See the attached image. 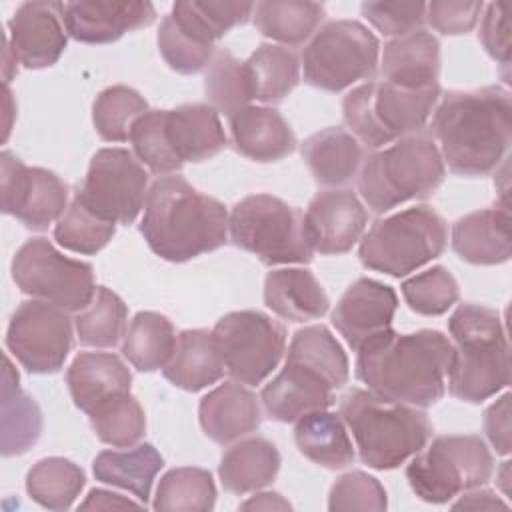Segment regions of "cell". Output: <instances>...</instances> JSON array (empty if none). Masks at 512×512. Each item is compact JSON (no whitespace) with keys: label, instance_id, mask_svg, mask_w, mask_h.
Returning <instances> with one entry per match:
<instances>
[{"label":"cell","instance_id":"obj_9","mask_svg":"<svg viewBox=\"0 0 512 512\" xmlns=\"http://www.w3.org/2000/svg\"><path fill=\"white\" fill-rule=\"evenodd\" d=\"M232 242L262 264H308L312 246L304 214L272 194H252L234 204L228 216Z\"/></svg>","mask_w":512,"mask_h":512},{"label":"cell","instance_id":"obj_32","mask_svg":"<svg viewBox=\"0 0 512 512\" xmlns=\"http://www.w3.org/2000/svg\"><path fill=\"white\" fill-rule=\"evenodd\" d=\"M280 470L278 448L260 436L232 444L220 458L218 476L226 492L246 494L268 486Z\"/></svg>","mask_w":512,"mask_h":512},{"label":"cell","instance_id":"obj_39","mask_svg":"<svg viewBox=\"0 0 512 512\" xmlns=\"http://www.w3.org/2000/svg\"><path fill=\"white\" fill-rule=\"evenodd\" d=\"M244 66L254 100L266 104L280 102L300 80V60L286 46L260 44Z\"/></svg>","mask_w":512,"mask_h":512},{"label":"cell","instance_id":"obj_29","mask_svg":"<svg viewBox=\"0 0 512 512\" xmlns=\"http://www.w3.org/2000/svg\"><path fill=\"white\" fill-rule=\"evenodd\" d=\"M302 158L320 186L336 188L358 176L364 148L348 130L330 126L304 140Z\"/></svg>","mask_w":512,"mask_h":512},{"label":"cell","instance_id":"obj_56","mask_svg":"<svg viewBox=\"0 0 512 512\" xmlns=\"http://www.w3.org/2000/svg\"><path fill=\"white\" fill-rule=\"evenodd\" d=\"M452 508L454 510H460V508H468V510H496V508H502V510H506L508 504L502 502L490 490H476L474 488V492L464 494L456 504H452Z\"/></svg>","mask_w":512,"mask_h":512},{"label":"cell","instance_id":"obj_57","mask_svg":"<svg viewBox=\"0 0 512 512\" xmlns=\"http://www.w3.org/2000/svg\"><path fill=\"white\" fill-rule=\"evenodd\" d=\"M290 502L278 492H260L240 504V510H290Z\"/></svg>","mask_w":512,"mask_h":512},{"label":"cell","instance_id":"obj_33","mask_svg":"<svg viewBox=\"0 0 512 512\" xmlns=\"http://www.w3.org/2000/svg\"><path fill=\"white\" fill-rule=\"evenodd\" d=\"M294 442L302 456L328 470H340L354 462V448L340 414L316 410L294 426Z\"/></svg>","mask_w":512,"mask_h":512},{"label":"cell","instance_id":"obj_41","mask_svg":"<svg viewBox=\"0 0 512 512\" xmlns=\"http://www.w3.org/2000/svg\"><path fill=\"white\" fill-rule=\"evenodd\" d=\"M216 502V486L212 474L204 468L184 466L168 470L156 488L154 510L176 512H208Z\"/></svg>","mask_w":512,"mask_h":512},{"label":"cell","instance_id":"obj_53","mask_svg":"<svg viewBox=\"0 0 512 512\" xmlns=\"http://www.w3.org/2000/svg\"><path fill=\"white\" fill-rule=\"evenodd\" d=\"M478 38L488 52L498 64L508 68L510 64V28H508V16L504 4H488L486 12L480 22V32Z\"/></svg>","mask_w":512,"mask_h":512},{"label":"cell","instance_id":"obj_22","mask_svg":"<svg viewBox=\"0 0 512 512\" xmlns=\"http://www.w3.org/2000/svg\"><path fill=\"white\" fill-rule=\"evenodd\" d=\"M262 404L268 418L296 422L310 412L328 410L334 404V388L308 368L286 362L264 386Z\"/></svg>","mask_w":512,"mask_h":512},{"label":"cell","instance_id":"obj_52","mask_svg":"<svg viewBox=\"0 0 512 512\" xmlns=\"http://www.w3.org/2000/svg\"><path fill=\"white\" fill-rule=\"evenodd\" d=\"M192 14L200 20V24L220 40L234 26L246 24L254 12L252 2H212V0H190L188 2Z\"/></svg>","mask_w":512,"mask_h":512},{"label":"cell","instance_id":"obj_24","mask_svg":"<svg viewBox=\"0 0 512 512\" xmlns=\"http://www.w3.org/2000/svg\"><path fill=\"white\" fill-rule=\"evenodd\" d=\"M232 144L256 162H276L296 150V136L284 116L270 106H248L230 116Z\"/></svg>","mask_w":512,"mask_h":512},{"label":"cell","instance_id":"obj_46","mask_svg":"<svg viewBox=\"0 0 512 512\" xmlns=\"http://www.w3.org/2000/svg\"><path fill=\"white\" fill-rule=\"evenodd\" d=\"M116 224L100 218L88 210L78 198H72L66 212L54 226L56 242L78 254H96L100 252L114 236Z\"/></svg>","mask_w":512,"mask_h":512},{"label":"cell","instance_id":"obj_15","mask_svg":"<svg viewBox=\"0 0 512 512\" xmlns=\"http://www.w3.org/2000/svg\"><path fill=\"white\" fill-rule=\"evenodd\" d=\"M6 346L28 372H58L72 348L68 312L36 298L22 302L10 318Z\"/></svg>","mask_w":512,"mask_h":512},{"label":"cell","instance_id":"obj_50","mask_svg":"<svg viewBox=\"0 0 512 512\" xmlns=\"http://www.w3.org/2000/svg\"><path fill=\"white\" fill-rule=\"evenodd\" d=\"M362 16L384 36H406L422 30L426 22L424 2H362Z\"/></svg>","mask_w":512,"mask_h":512},{"label":"cell","instance_id":"obj_27","mask_svg":"<svg viewBox=\"0 0 512 512\" xmlns=\"http://www.w3.org/2000/svg\"><path fill=\"white\" fill-rule=\"evenodd\" d=\"M440 42L424 30L390 40L382 52V78L398 88L422 90L438 84Z\"/></svg>","mask_w":512,"mask_h":512},{"label":"cell","instance_id":"obj_20","mask_svg":"<svg viewBox=\"0 0 512 512\" xmlns=\"http://www.w3.org/2000/svg\"><path fill=\"white\" fill-rule=\"evenodd\" d=\"M62 20L68 36L84 44L116 42L130 30L146 28L156 20L150 2H62Z\"/></svg>","mask_w":512,"mask_h":512},{"label":"cell","instance_id":"obj_51","mask_svg":"<svg viewBox=\"0 0 512 512\" xmlns=\"http://www.w3.org/2000/svg\"><path fill=\"white\" fill-rule=\"evenodd\" d=\"M482 8L478 0H434L426 4L424 20L440 34H466L478 24Z\"/></svg>","mask_w":512,"mask_h":512},{"label":"cell","instance_id":"obj_25","mask_svg":"<svg viewBox=\"0 0 512 512\" xmlns=\"http://www.w3.org/2000/svg\"><path fill=\"white\" fill-rule=\"evenodd\" d=\"M216 38L192 14L188 2H176L158 30V50L178 74H198L212 56Z\"/></svg>","mask_w":512,"mask_h":512},{"label":"cell","instance_id":"obj_10","mask_svg":"<svg viewBox=\"0 0 512 512\" xmlns=\"http://www.w3.org/2000/svg\"><path fill=\"white\" fill-rule=\"evenodd\" d=\"M494 470L486 442L474 434L438 436L406 466V478L418 498L444 504L462 490L484 486Z\"/></svg>","mask_w":512,"mask_h":512},{"label":"cell","instance_id":"obj_14","mask_svg":"<svg viewBox=\"0 0 512 512\" xmlns=\"http://www.w3.org/2000/svg\"><path fill=\"white\" fill-rule=\"evenodd\" d=\"M148 172L126 148L98 150L74 198L104 220L132 224L144 208Z\"/></svg>","mask_w":512,"mask_h":512},{"label":"cell","instance_id":"obj_3","mask_svg":"<svg viewBox=\"0 0 512 512\" xmlns=\"http://www.w3.org/2000/svg\"><path fill=\"white\" fill-rule=\"evenodd\" d=\"M140 234L162 260L188 262L228 242V212L182 176H160L148 188Z\"/></svg>","mask_w":512,"mask_h":512},{"label":"cell","instance_id":"obj_37","mask_svg":"<svg viewBox=\"0 0 512 512\" xmlns=\"http://www.w3.org/2000/svg\"><path fill=\"white\" fill-rule=\"evenodd\" d=\"M286 362L308 368L310 372L326 380L334 390L342 388L350 376L348 356L344 348L322 324L304 326L294 332L288 346Z\"/></svg>","mask_w":512,"mask_h":512},{"label":"cell","instance_id":"obj_38","mask_svg":"<svg viewBox=\"0 0 512 512\" xmlns=\"http://www.w3.org/2000/svg\"><path fill=\"white\" fill-rule=\"evenodd\" d=\"M176 346L172 322L158 312H138L124 334L122 354L140 372L164 368Z\"/></svg>","mask_w":512,"mask_h":512},{"label":"cell","instance_id":"obj_12","mask_svg":"<svg viewBox=\"0 0 512 512\" xmlns=\"http://www.w3.org/2000/svg\"><path fill=\"white\" fill-rule=\"evenodd\" d=\"M12 278L24 294L66 312L84 310L96 292L92 264L60 254L46 238H30L18 248Z\"/></svg>","mask_w":512,"mask_h":512},{"label":"cell","instance_id":"obj_28","mask_svg":"<svg viewBox=\"0 0 512 512\" xmlns=\"http://www.w3.org/2000/svg\"><path fill=\"white\" fill-rule=\"evenodd\" d=\"M70 396L82 412H92L110 396L130 392L132 374L112 352H80L66 370Z\"/></svg>","mask_w":512,"mask_h":512},{"label":"cell","instance_id":"obj_35","mask_svg":"<svg viewBox=\"0 0 512 512\" xmlns=\"http://www.w3.org/2000/svg\"><path fill=\"white\" fill-rule=\"evenodd\" d=\"M18 382L20 376L6 356L2 378V456L6 458L24 454L42 434V412Z\"/></svg>","mask_w":512,"mask_h":512},{"label":"cell","instance_id":"obj_34","mask_svg":"<svg viewBox=\"0 0 512 512\" xmlns=\"http://www.w3.org/2000/svg\"><path fill=\"white\" fill-rule=\"evenodd\" d=\"M164 466L160 452L152 444H138L130 450H102L94 458L96 480L130 490L142 506L150 500L156 474Z\"/></svg>","mask_w":512,"mask_h":512},{"label":"cell","instance_id":"obj_6","mask_svg":"<svg viewBox=\"0 0 512 512\" xmlns=\"http://www.w3.org/2000/svg\"><path fill=\"white\" fill-rule=\"evenodd\" d=\"M444 174L438 144L430 134L416 132L368 154L360 166L358 190L372 212L384 214L402 202L428 198Z\"/></svg>","mask_w":512,"mask_h":512},{"label":"cell","instance_id":"obj_13","mask_svg":"<svg viewBox=\"0 0 512 512\" xmlns=\"http://www.w3.org/2000/svg\"><path fill=\"white\" fill-rule=\"evenodd\" d=\"M224 370L240 384L264 382L282 360L286 330L260 310L224 314L212 330Z\"/></svg>","mask_w":512,"mask_h":512},{"label":"cell","instance_id":"obj_23","mask_svg":"<svg viewBox=\"0 0 512 512\" xmlns=\"http://www.w3.org/2000/svg\"><path fill=\"white\" fill-rule=\"evenodd\" d=\"M198 418L212 442L230 444L254 432L262 422V412L252 390L240 382H224L200 400Z\"/></svg>","mask_w":512,"mask_h":512},{"label":"cell","instance_id":"obj_4","mask_svg":"<svg viewBox=\"0 0 512 512\" xmlns=\"http://www.w3.org/2000/svg\"><path fill=\"white\" fill-rule=\"evenodd\" d=\"M454 338L448 364V390L454 398L478 404L510 382L508 338L500 314L480 304H460L448 320Z\"/></svg>","mask_w":512,"mask_h":512},{"label":"cell","instance_id":"obj_1","mask_svg":"<svg viewBox=\"0 0 512 512\" xmlns=\"http://www.w3.org/2000/svg\"><path fill=\"white\" fill-rule=\"evenodd\" d=\"M430 136L450 172L486 176L506 158L512 136L510 92L502 86L450 90L432 114Z\"/></svg>","mask_w":512,"mask_h":512},{"label":"cell","instance_id":"obj_19","mask_svg":"<svg viewBox=\"0 0 512 512\" xmlns=\"http://www.w3.org/2000/svg\"><path fill=\"white\" fill-rule=\"evenodd\" d=\"M398 296L392 286L372 278H358L332 310V324L352 350L392 328Z\"/></svg>","mask_w":512,"mask_h":512},{"label":"cell","instance_id":"obj_2","mask_svg":"<svg viewBox=\"0 0 512 512\" xmlns=\"http://www.w3.org/2000/svg\"><path fill=\"white\" fill-rule=\"evenodd\" d=\"M452 346L438 330L398 334L390 328L356 350V378L376 396L428 408L446 392Z\"/></svg>","mask_w":512,"mask_h":512},{"label":"cell","instance_id":"obj_43","mask_svg":"<svg viewBox=\"0 0 512 512\" xmlns=\"http://www.w3.org/2000/svg\"><path fill=\"white\" fill-rule=\"evenodd\" d=\"M204 92L210 106L228 118L248 108L254 100L244 62H240L232 52L224 48L214 52L208 64L204 76Z\"/></svg>","mask_w":512,"mask_h":512},{"label":"cell","instance_id":"obj_47","mask_svg":"<svg viewBox=\"0 0 512 512\" xmlns=\"http://www.w3.org/2000/svg\"><path fill=\"white\" fill-rule=\"evenodd\" d=\"M134 156L140 164H146L150 172L158 176L172 174L184 164L176 158L166 136V110H148L144 112L130 130Z\"/></svg>","mask_w":512,"mask_h":512},{"label":"cell","instance_id":"obj_11","mask_svg":"<svg viewBox=\"0 0 512 512\" xmlns=\"http://www.w3.org/2000/svg\"><path fill=\"white\" fill-rule=\"evenodd\" d=\"M380 44L358 20H332L314 32L302 50L304 80L326 92H342L370 80L378 68Z\"/></svg>","mask_w":512,"mask_h":512},{"label":"cell","instance_id":"obj_54","mask_svg":"<svg viewBox=\"0 0 512 512\" xmlns=\"http://www.w3.org/2000/svg\"><path fill=\"white\" fill-rule=\"evenodd\" d=\"M510 398L506 392L484 412V430L498 454L510 452Z\"/></svg>","mask_w":512,"mask_h":512},{"label":"cell","instance_id":"obj_7","mask_svg":"<svg viewBox=\"0 0 512 512\" xmlns=\"http://www.w3.org/2000/svg\"><path fill=\"white\" fill-rule=\"evenodd\" d=\"M440 98V84L422 90L368 80L342 98V116L350 134L370 150L422 132Z\"/></svg>","mask_w":512,"mask_h":512},{"label":"cell","instance_id":"obj_44","mask_svg":"<svg viewBox=\"0 0 512 512\" xmlns=\"http://www.w3.org/2000/svg\"><path fill=\"white\" fill-rule=\"evenodd\" d=\"M88 416L98 440L104 444L130 448L144 438L146 416L130 392L106 398Z\"/></svg>","mask_w":512,"mask_h":512},{"label":"cell","instance_id":"obj_17","mask_svg":"<svg viewBox=\"0 0 512 512\" xmlns=\"http://www.w3.org/2000/svg\"><path fill=\"white\" fill-rule=\"evenodd\" d=\"M6 46L30 70L56 64L66 48L62 2H24L8 22Z\"/></svg>","mask_w":512,"mask_h":512},{"label":"cell","instance_id":"obj_45","mask_svg":"<svg viewBox=\"0 0 512 512\" xmlns=\"http://www.w3.org/2000/svg\"><path fill=\"white\" fill-rule=\"evenodd\" d=\"M148 112V102L130 86L116 84L102 90L92 106V122L106 142H126L132 124Z\"/></svg>","mask_w":512,"mask_h":512},{"label":"cell","instance_id":"obj_40","mask_svg":"<svg viewBox=\"0 0 512 512\" xmlns=\"http://www.w3.org/2000/svg\"><path fill=\"white\" fill-rule=\"evenodd\" d=\"M84 484V470L60 456L38 460L26 476L30 498L48 510H68L80 496Z\"/></svg>","mask_w":512,"mask_h":512},{"label":"cell","instance_id":"obj_18","mask_svg":"<svg viewBox=\"0 0 512 512\" xmlns=\"http://www.w3.org/2000/svg\"><path fill=\"white\" fill-rule=\"evenodd\" d=\"M366 222L368 212L352 190H322L304 212L308 242L326 256L348 252L362 238Z\"/></svg>","mask_w":512,"mask_h":512},{"label":"cell","instance_id":"obj_8","mask_svg":"<svg viewBox=\"0 0 512 512\" xmlns=\"http://www.w3.org/2000/svg\"><path fill=\"white\" fill-rule=\"evenodd\" d=\"M446 244V220L420 204L376 220L360 240L358 258L368 270L402 278L438 258Z\"/></svg>","mask_w":512,"mask_h":512},{"label":"cell","instance_id":"obj_42","mask_svg":"<svg viewBox=\"0 0 512 512\" xmlns=\"http://www.w3.org/2000/svg\"><path fill=\"white\" fill-rule=\"evenodd\" d=\"M128 308L124 300L106 286H98L92 302L74 318L76 334L84 346L112 348L126 334Z\"/></svg>","mask_w":512,"mask_h":512},{"label":"cell","instance_id":"obj_49","mask_svg":"<svg viewBox=\"0 0 512 512\" xmlns=\"http://www.w3.org/2000/svg\"><path fill=\"white\" fill-rule=\"evenodd\" d=\"M386 490L378 478L352 470L342 474L330 488L328 510H386Z\"/></svg>","mask_w":512,"mask_h":512},{"label":"cell","instance_id":"obj_30","mask_svg":"<svg viewBox=\"0 0 512 512\" xmlns=\"http://www.w3.org/2000/svg\"><path fill=\"white\" fill-rule=\"evenodd\" d=\"M264 304L284 320L308 322L324 316L330 300L310 270L282 268L268 272Z\"/></svg>","mask_w":512,"mask_h":512},{"label":"cell","instance_id":"obj_31","mask_svg":"<svg viewBox=\"0 0 512 512\" xmlns=\"http://www.w3.org/2000/svg\"><path fill=\"white\" fill-rule=\"evenodd\" d=\"M162 372L168 382L188 392H198L218 382L224 374V362L212 332L204 328L180 332L176 336L174 352Z\"/></svg>","mask_w":512,"mask_h":512},{"label":"cell","instance_id":"obj_21","mask_svg":"<svg viewBox=\"0 0 512 512\" xmlns=\"http://www.w3.org/2000/svg\"><path fill=\"white\" fill-rule=\"evenodd\" d=\"M452 250L468 264L494 266L510 260V212L508 206H494L470 212L452 226Z\"/></svg>","mask_w":512,"mask_h":512},{"label":"cell","instance_id":"obj_5","mask_svg":"<svg viewBox=\"0 0 512 512\" xmlns=\"http://www.w3.org/2000/svg\"><path fill=\"white\" fill-rule=\"evenodd\" d=\"M340 416L356 440L360 460L374 470L398 468L432 438L426 412L362 388H350L340 398Z\"/></svg>","mask_w":512,"mask_h":512},{"label":"cell","instance_id":"obj_55","mask_svg":"<svg viewBox=\"0 0 512 512\" xmlns=\"http://www.w3.org/2000/svg\"><path fill=\"white\" fill-rule=\"evenodd\" d=\"M134 506H142V504L100 488L90 490L88 498L80 504L82 510H110V508H134Z\"/></svg>","mask_w":512,"mask_h":512},{"label":"cell","instance_id":"obj_16","mask_svg":"<svg viewBox=\"0 0 512 512\" xmlns=\"http://www.w3.org/2000/svg\"><path fill=\"white\" fill-rule=\"evenodd\" d=\"M0 206L30 230H46L68 208V184L54 172L0 154Z\"/></svg>","mask_w":512,"mask_h":512},{"label":"cell","instance_id":"obj_26","mask_svg":"<svg viewBox=\"0 0 512 512\" xmlns=\"http://www.w3.org/2000/svg\"><path fill=\"white\" fill-rule=\"evenodd\" d=\"M166 136L182 164L208 160L228 146L218 112L198 102L166 110Z\"/></svg>","mask_w":512,"mask_h":512},{"label":"cell","instance_id":"obj_36","mask_svg":"<svg viewBox=\"0 0 512 512\" xmlns=\"http://www.w3.org/2000/svg\"><path fill=\"white\" fill-rule=\"evenodd\" d=\"M324 6L304 0H264L254 4V26L286 46L304 44L324 20Z\"/></svg>","mask_w":512,"mask_h":512},{"label":"cell","instance_id":"obj_48","mask_svg":"<svg viewBox=\"0 0 512 512\" xmlns=\"http://www.w3.org/2000/svg\"><path fill=\"white\" fill-rule=\"evenodd\" d=\"M402 296L420 316H440L460 298L456 278L444 266H432L402 282Z\"/></svg>","mask_w":512,"mask_h":512}]
</instances>
